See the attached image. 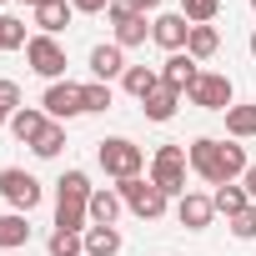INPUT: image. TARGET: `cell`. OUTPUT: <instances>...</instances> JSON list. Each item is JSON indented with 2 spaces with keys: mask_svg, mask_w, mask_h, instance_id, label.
<instances>
[{
  "mask_svg": "<svg viewBox=\"0 0 256 256\" xmlns=\"http://www.w3.org/2000/svg\"><path fill=\"white\" fill-rule=\"evenodd\" d=\"M90 176L86 171H66L56 181V231H86L90 221Z\"/></svg>",
  "mask_w": 256,
  "mask_h": 256,
  "instance_id": "cell-1",
  "label": "cell"
},
{
  "mask_svg": "<svg viewBox=\"0 0 256 256\" xmlns=\"http://www.w3.org/2000/svg\"><path fill=\"white\" fill-rule=\"evenodd\" d=\"M96 161H100V171H106V176H116V181H131V176H141V166H146V151H141L136 141H126V136H106V141L96 146Z\"/></svg>",
  "mask_w": 256,
  "mask_h": 256,
  "instance_id": "cell-2",
  "label": "cell"
},
{
  "mask_svg": "<svg viewBox=\"0 0 256 256\" xmlns=\"http://www.w3.org/2000/svg\"><path fill=\"white\" fill-rule=\"evenodd\" d=\"M116 191H120V201L131 206L141 221H156V216L166 211V201H171V196H166V191H161L151 176H131V181H120Z\"/></svg>",
  "mask_w": 256,
  "mask_h": 256,
  "instance_id": "cell-3",
  "label": "cell"
},
{
  "mask_svg": "<svg viewBox=\"0 0 256 256\" xmlns=\"http://www.w3.org/2000/svg\"><path fill=\"white\" fill-rule=\"evenodd\" d=\"M0 196H6L10 201V211H36L40 206V196H46V186L30 176V171H20V166H6V171H0Z\"/></svg>",
  "mask_w": 256,
  "mask_h": 256,
  "instance_id": "cell-4",
  "label": "cell"
},
{
  "mask_svg": "<svg viewBox=\"0 0 256 256\" xmlns=\"http://www.w3.org/2000/svg\"><path fill=\"white\" fill-rule=\"evenodd\" d=\"M186 146H161L156 161H151V181L166 191V196H186Z\"/></svg>",
  "mask_w": 256,
  "mask_h": 256,
  "instance_id": "cell-5",
  "label": "cell"
},
{
  "mask_svg": "<svg viewBox=\"0 0 256 256\" xmlns=\"http://www.w3.org/2000/svg\"><path fill=\"white\" fill-rule=\"evenodd\" d=\"M26 60H30V70L46 76V80H60V76H66V46H60L56 36H30Z\"/></svg>",
  "mask_w": 256,
  "mask_h": 256,
  "instance_id": "cell-6",
  "label": "cell"
},
{
  "mask_svg": "<svg viewBox=\"0 0 256 256\" xmlns=\"http://www.w3.org/2000/svg\"><path fill=\"white\" fill-rule=\"evenodd\" d=\"M191 96V106H201V110H231V76H221V70H201V80L186 90Z\"/></svg>",
  "mask_w": 256,
  "mask_h": 256,
  "instance_id": "cell-7",
  "label": "cell"
},
{
  "mask_svg": "<svg viewBox=\"0 0 256 256\" xmlns=\"http://www.w3.org/2000/svg\"><path fill=\"white\" fill-rule=\"evenodd\" d=\"M40 106H46V116H50V120H70V116H80V110H86V96H80V86H76V80H50V86H46V96H40Z\"/></svg>",
  "mask_w": 256,
  "mask_h": 256,
  "instance_id": "cell-8",
  "label": "cell"
},
{
  "mask_svg": "<svg viewBox=\"0 0 256 256\" xmlns=\"http://www.w3.org/2000/svg\"><path fill=\"white\" fill-rule=\"evenodd\" d=\"M186 161H191V171H196L201 181L221 186V141H211V136H196V141L186 146Z\"/></svg>",
  "mask_w": 256,
  "mask_h": 256,
  "instance_id": "cell-9",
  "label": "cell"
},
{
  "mask_svg": "<svg viewBox=\"0 0 256 256\" xmlns=\"http://www.w3.org/2000/svg\"><path fill=\"white\" fill-rule=\"evenodd\" d=\"M186 36H191V20L181 16V10H166V16H156L151 20V40L161 46V50H186Z\"/></svg>",
  "mask_w": 256,
  "mask_h": 256,
  "instance_id": "cell-10",
  "label": "cell"
},
{
  "mask_svg": "<svg viewBox=\"0 0 256 256\" xmlns=\"http://www.w3.org/2000/svg\"><path fill=\"white\" fill-rule=\"evenodd\" d=\"M201 80V60H191L186 50H176V56H166V66H161V86L166 90H176V96H186L191 86Z\"/></svg>",
  "mask_w": 256,
  "mask_h": 256,
  "instance_id": "cell-11",
  "label": "cell"
},
{
  "mask_svg": "<svg viewBox=\"0 0 256 256\" xmlns=\"http://www.w3.org/2000/svg\"><path fill=\"white\" fill-rule=\"evenodd\" d=\"M106 20L116 26V46H120V50H126V46H146V36H151L146 16H131V10L120 6V0H116V6L106 10Z\"/></svg>",
  "mask_w": 256,
  "mask_h": 256,
  "instance_id": "cell-12",
  "label": "cell"
},
{
  "mask_svg": "<svg viewBox=\"0 0 256 256\" xmlns=\"http://www.w3.org/2000/svg\"><path fill=\"white\" fill-rule=\"evenodd\" d=\"M176 216H181V226H186V231H206V226H211V216H216V201H211V196H201V191H186V196L176 201Z\"/></svg>",
  "mask_w": 256,
  "mask_h": 256,
  "instance_id": "cell-13",
  "label": "cell"
},
{
  "mask_svg": "<svg viewBox=\"0 0 256 256\" xmlns=\"http://www.w3.org/2000/svg\"><path fill=\"white\" fill-rule=\"evenodd\" d=\"M46 126H50V116H46V110H30V106H20V110L10 116V136H16V141H26V146H36Z\"/></svg>",
  "mask_w": 256,
  "mask_h": 256,
  "instance_id": "cell-14",
  "label": "cell"
},
{
  "mask_svg": "<svg viewBox=\"0 0 256 256\" xmlns=\"http://www.w3.org/2000/svg\"><path fill=\"white\" fill-rule=\"evenodd\" d=\"M120 86H126V96L146 100V96H156V90H161V70H151V66H126Z\"/></svg>",
  "mask_w": 256,
  "mask_h": 256,
  "instance_id": "cell-15",
  "label": "cell"
},
{
  "mask_svg": "<svg viewBox=\"0 0 256 256\" xmlns=\"http://www.w3.org/2000/svg\"><path fill=\"white\" fill-rule=\"evenodd\" d=\"M70 16H76L70 0H46V6L36 10V26H40V36H60L70 26Z\"/></svg>",
  "mask_w": 256,
  "mask_h": 256,
  "instance_id": "cell-16",
  "label": "cell"
},
{
  "mask_svg": "<svg viewBox=\"0 0 256 256\" xmlns=\"http://www.w3.org/2000/svg\"><path fill=\"white\" fill-rule=\"evenodd\" d=\"M120 191H110V186H100V191H90V226H116V216H120Z\"/></svg>",
  "mask_w": 256,
  "mask_h": 256,
  "instance_id": "cell-17",
  "label": "cell"
},
{
  "mask_svg": "<svg viewBox=\"0 0 256 256\" xmlns=\"http://www.w3.org/2000/svg\"><path fill=\"white\" fill-rule=\"evenodd\" d=\"M30 241V221L26 211H0V251H16Z\"/></svg>",
  "mask_w": 256,
  "mask_h": 256,
  "instance_id": "cell-18",
  "label": "cell"
},
{
  "mask_svg": "<svg viewBox=\"0 0 256 256\" xmlns=\"http://www.w3.org/2000/svg\"><path fill=\"white\" fill-rule=\"evenodd\" d=\"M90 70H96V80H106V86H110V76H126L120 46H96V50H90Z\"/></svg>",
  "mask_w": 256,
  "mask_h": 256,
  "instance_id": "cell-19",
  "label": "cell"
},
{
  "mask_svg": "<svg viewBox=\"0 0 256 256\" xmlns=\"http://www.w3.org/2000/svg\"><path fill=\"white\" fill-rule=\"evenodd\" d=\"M216 50H221L216 26H191V36H186V56H191V60H211Z\"/></svg>",
  "mask_w": 256,
  "mask_h": 256,
  "instance_id": "cell-20",
  "label": "cell"
},
{
  "mask_svg": "<svg viewBox=\"0 0 256 256\" xmlns=\"http://www.w3.org/2000/svg\"><path fill=\"white\" fill-rule=\"evenodd\" d=\"M211 201H216V211H221L226 221H231V216H241V211L251 206V196H246V186H236V181H226V186H216V196H211Z\"/></svg>",
  "mask_w": 256,
  "mask_h": 256,
  "instance_id": "cell-21",
  "label": "cell"
},
{
  "mask_svg": "<svg viewBox=\"0 0 256 256\" xmlns=\"http://www.w3.org/2000/svg\"><path fill=\"white\" fill-rule=\"evenodd\" d=\"M116 251H120L116 226H86V256H116Z\"/></svg>",
  "mask_w": 256,
  "mask_h": 256,
  "instance_id": "cell-22",
  "label": "cell"
},
{
  "mask_svg": "<svg viewBox=\"0 0 256 256\" xmlns=\"http://www.w3.org/2000/svg\"><path fill=\"white\" fill-rule=\"evenodd\" d=\"M176 106H181V96H176V90H166V86H161L156 96H146V100H141L146 120H171V116H176Z\"/></svg>",
  "mask_w": 256,
  "mask_h": 256,
  "instance_id": "cell-23",
  "label": "cell"
},
{
  "mask_svg": "<svg viewBox=\"0 0 256 256\" xmlns=\"http://www.w3.org/2000/svg\"><path fill=\"white\" fill-rule=\"evenodd\" d=\"M226 131H231L236 141H251V136H256V106H231V110H226Z\"/></svg>",
  "mask_w": 256,
  "mask_h": 256,
  "instance_id": "cell-24",
  "label": "cell"
},
{
  "mask_svg": "<svg viewBox=\"0 0 256 256\" xmlns=\"http://www.w3.org/2000/svg\"><path fill=\"white\" fill-rule=\"evenodd\" d=\"M30 151H36L40 161H56V156L66 151V126H60V120H50V126H46V131H40V141H36Z\"/></svg>",
  "mask_w": 256,
  "mask_h": 256,
  "instance_id": "cell-25",
  "label": "cell"
},
{
  "mask_svg": "<svg viewBox=\"0 0 256 256\" xmlns=\"http://www.w3.org/2000/svg\"><path fill=\"white\" fill-rule=\"evenodd\" d=\"M46 251L50 256H86V231H50Z\"/></svg>",
  "mask_w": 256,
  "mask_h": 256,
  "instance_id": "cell-26",
  "label": "cell"
},
{
  "mask_svg": "<svg viewBox=\"0 0 256 256\" xmlns=\"http://www.w3.org/2000/svg\"><path fill=\"white\" fill-rule=\"evenodd\" d=\"M30 46V36H26V20H16V16H0V50H26Z\"/></svg>",
  "mask_w": 256,
  "mask_h": 256,
  "instance_id": "cell-27",
  "label": "cell"
},
{
  "mask_svg": "<svg viewBox=\"0 0 256 256\" xmlns=\"http://www.w3.org/2000/svg\"><path fill=\"white\" fill-rule=\"evenodd\" d=\"M181 16H186L191 26H211V20L221 16V0H181Z\"/></svg>",
  "mask_w": 256,
  "mask_h": 256,
  "instance_id": "cell-28",
  "label": "cell"
},
{
  "mask_svg": "<svg viewBox=\"0 0 256 256\" xmlns=\"http://www.w3.org/2000/svg\"><path fill=\"white\" fill-rule=\"evenodd\" d=\"M80 96H86V110H110V86L106 80H90V86H80Z\"/></svg>",
  "mask_w": 256,
  "mask_h": 256,
  "instance_id": "cell-29",
  "label": "cell"
},
{
  "mask_svg": "<svg viewBox=\"0 0 256 256\" xmlns=\"http://www.w3.org/2000/svg\"><path fill=\"white\" fill-rule=\"evenodd\" d=\"M231 236H236V241H256V201H251L241 216H231Z\"/></svg>",
  "mask_w": 256,
  "mask_h": 256,
  "instance_id": "cell-30",
  "label": "cell"
},
{
  "mask_svg": "<svg viewBox=\"0 0 256 256\" xmlns=\"http://www.w3.org/2000/svg\"><path fill=\"white\" fill-rule=\"evenodd\" d=\"M0 110H6V116L20 110V86L16 80H0Z\"/></svg>",
  "mask_w": 256,
  "mask_h": 256,
  "instance_id": "cell-31",
  "label": "cell"
},
{
  "mask_svg": "<svg viewBox=\"0 0 256 256\" xmlns=\"http://www.w3.org/2000/svg\"><path fill=\"white\" fill-rule=\"evenodd\" d=\"M120 6L131 10V16H156V10H161V0H120Z\"/></svg>",
  "mask_w": 256,
  "mask_h": 256,
  "instance_id": "cell-32",
  "label": "cell"
},
{
  "mask_svg": "<svg viewBox=\"0 0 256 256\" xmlns=\"http://www.w3.org/2000/svg\"><path fill=\"white\" fill-rule=\"evenodd\" d=\"M70 6H76V10H86V16H96V10H110L116 0H70Z\"/></svg>",
  "mask_w": 256,
  "mask_h": 256,
  "instance_id": "cell-33",
  "label": "cell"
},
{
  "mask_svg": "<svg viewBox=\"0 0 256 256\" xmlns=\"http://www.w3.org/2000/svg\"><path fill=\"white\" fill-rule=\"evenodd\" d=\"M241 186H246V196L256 201V166H246V176H241Z\"/></svg>",
  "mask_w": 256,
  "mask_h": 256,
  "instance_id": "cell-34",
  "label": "cell"
},
{
  "mask_svg": "<svg viewBox=\"0 0 256 256\" xmlns=\"http://www.w3.org/2000/svg\"><path fill=\"white\" fill-rule=\"evenodd\" d=\"M20 6H30V10H40V6H46V0H20Z\"/></svg>",
  "mask_w": 256,
  "mask_h": 256,
  "instance_id": "cell-35",
  "label": "cell"
},
{
  "mask_svg": "<svg viewBox=\"0 0 256 256\" xmlns=\"http://www.w3.org/2000/svg\"><path fill=\"white\" fill-rule=\"evenodd\" d=\"M246 46H251V56H256V30H251V40H246Z\"/></svg>",
  "mask_w": 256,
  "mask_h": 256,
  "instance_id": "cell-36",
  "label": "cell"
},
{
  "mask_svg": "<svg viewBox=\"0 0 256 256\" xmlns=\"http://www.w3.org/2000/svg\"><path fill=\"white\" fill-rule=\"evenodd\" d=\"M0 126H10V116H6V110H0Z\"/></svg>",
  "mask_w": 256,
  "mask_h": 256,
  "instance_id": "cell-37",
  "label": "cell"
},
{
  "mask_svg": "<svg viewBox=\"0 0 256 256\" xmlns=\"http://www.w3.org/2000/svg\"><path fill=\"white\" fill-rule=\"evenodd\" d=\"M251 10H256V0H251Z\"/></svg>",
  "mask_w": 256,
  "mask_h": 256,
  "instance_id": "cell-38",
  "label": "cell"
},
{
  "mask_svg": "<svg viewBox=\"0 0 256 256\" xmlns=\"http://www.w3.org/2000/svg\"><path fill=\"white\" fill-rule=\"evenodd\" d=\"M0 6H6V0H0Z\"/></svg>",
  "mask_w": 256,
  "mask_h": 256,
  "instance_id": "cell-39",
  "label": "cell"
}]
</instances>
